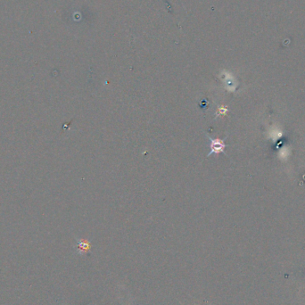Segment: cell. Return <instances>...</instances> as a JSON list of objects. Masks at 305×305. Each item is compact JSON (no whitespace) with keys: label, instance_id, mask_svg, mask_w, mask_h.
I'll use <instances>...</instances> for the list:
<instances>
[{"label":"cell","instance_id":"3957f363","mask_svg":"<svg viewBox=\"0 0 305 305\" xmlns=\"http://www.w3.org/2000/svg\"><path fill=\"white\" fill-rule=\"evenodd\" d=\"M228 112V109L227 106L221 105L218 108L217 112H216V116H220V115H226L227 113Z\"/></svg>","mask_w":305,"mask_h":305},{"label":"cell","instance_id":"7a4b0ae2","mask_svg":"<svg viewBox=\"0 0 305 305\" xmlns=\"http://www.w3.org/2000/svg\"><path fill=\"white\" fill-rule=\"evenodd\" d=\"M77 248H78V252L80 253H86V252L89 251V249L91 248V244L87 241H78Z\"/></svg>","mask_w":305,"mask_h":305},{"label":"cell","instance_id":"6da1fadb","mask_svg":"<svg viewBox=\"0 0 305 305\" xmlns=\"http://www.w3.org/2000/svg\"><path fill=\"white\" fill-rule=\"evenodd\" d=\"M209 140L211 143V152L207 156H210L213 154H220V153L224 152V149L226 147L224 140H221L220 138H211V137H209Z\"/></svg>","mask_w":305,"mask_h":305}]
</instances>
